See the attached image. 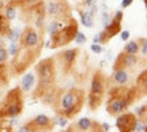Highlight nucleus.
<instances>
[{
	"mask_svg": "<svg viewBox=\"0 0 147 132\" xmlns=\"http://www.w3.org/2000/svg\"><path fill=\"white\" fill-rule=\"evenodd\" d=\"M84 102H86V93L82 89L76 87L68 90L57 89L51 106L53 108L56 116H61L67 120H71L80 113Z\"/></svg>",
	"mask_w": 147,
	"mask_h": 132,
	"instance_id": "1",
	"label": "nucleus"
},
{
	"mask_svg": "<svg viewBox=\"0 0 147 132\" xmlns=\"http://www.w3.org/2000/svg\"><path fill=\"white\" fill-rule=\"evenodd\" d=\"M34 74L37 76V86L34 90V98L41 100L44 95L49 93L51 90L56 89V78H57V65L55 57H47L40 60L36 64Z\"/></svg>",
	"mask_w": 147,
	"mask_h": 132,
	"instance_id": "2",
	"label": "nucleus"
},
{
	"mask_svg": "<svg viewBox=\"0 0 147 132\" xmlns=\"http://www.w3.org/2000/svg\"><path fill=\"white\" fill-rule=\"evenodd\" d=\"M106 91H108L106 112L113 117H117L121 113H125L128 108L136 100H139L135 86H132V87H128V86L110 87Z\"/></svg>",
	"mask_w": 147,
	"mask_h": 132,
	"instance_id": "3",
	"label": "nucleus"
},
{
	"mask_svg": "<svg viewBox=\"0 0 147 132\" xmlns=\"http://www.w3.org/2000/svg\"><path fill=\"white\" fill-rule=\"evenodd\" d=\"M23 91L19 89V86L11 89L0 101V120L19 117L23 112Z\"/></svg>",
	"mask_w": 147,
	"mask_h": 132,
	"instance_id": "4",
	"label": "nucleus"
},
{
	"mask_svg": "<svg viewBox=\"0 0 147 132\" xmlns=\"http://www.w3.org/2000/svg\"><path fill=\"white\" fill-rule=\"evenodd\" d=\"M78 32H79L78 21L74 16H71L59 32L51 34V40H49L48 45H49L51 49H56V48H60V46H67L69 42H72L74 40H75Z\"/></svg>",
	"mask_w": 147,
	"mask_h": 132,
	"instance_id": "5",
	"label": "nucleus"
},
{
	"mask_svg": "<svg viewBox=\"0 0 147 132\" xmlns=\"http://www.w3.org/2000/svg\"><path fill=\"white\" fill-rule=\"evenodd\" d=\"M41 52L34 51V49H27V48H21L18 49L15 56H12L10 68L14 71V75H22L25 74L27 69L36 63V60L40 57Z\"/></svg>",
	"mask_w": 147,
	"mask_h": 132,
	"instance_id": "6",
	"label": "nucleus"
},
{
	"mask_svg": "<svg viewBox=\"0 0 147 132\" xmlns=\"http://www.w3.org/2000/svg\"><path fill=\"white\" fill-rule=\"evenodd\" d=\"M45 12L52 21L67 22L72 16V7L68 0H49L45 4Z\"/></svg>",
	"mask_w": 147,
	"mask_h": 132,
	"instance_id": "7",
	"label": "nucleus"
},
{
	"mask_svg": "<svg viewBox=\"0 0 147 132\" xmlns=\"http://www.w3.org/2000/svg\"><path fill=\"white\" fill-rule=\"evenodd\" d=\"M80 53V48H71V49H64L55 56V61L56 65L61 69V72L65 75L71 74L74 71V67L76 64V60Z\"/></svg>",
	"mask_w": 147,
	"mask_h": 132,
	"instance_id": "8",
	"label": "nucleus"
},
{
	"mask_svg": "<svg viewBox=\"0 0 147 132\" xmlns=\"http://www.w3.org/2000/svg\"><path fill=\"white\" fill-rule=\"evenodd\" d=\"M18 41H19L21 48H27V49H34V51L42 52L44 37H41L33 26H25Z\"/></svg>",
	"mask_w": 147,
	"mask_h": 132,
	"instance_id": "9",
	"label": "nucleus"
},
{
	"mask_svg": "<svg viewBox=\"0 0 147 132\" xmlns=\"http://www.w3.org/2000/svg\"><path fill=\"white\" fill-rule=\"evenodd\" d=\"M30 132H52L56 123L47 114H38L25 124Z\"/></svg>",
	"mask_w": 147,
	"mask_h": 132,
	"instance_id": "10",
	"label": "nucleus"
},
{
	"mask_svg": "<svg viewBox=\"0 0 147 132\" xmlns=\"http://www.w3.org/2000/svg\"><path fill=\"white\" fill-rule=\"evenodd\" d=\"M108 90V76L105 75L104 71L101 69H97L93 76H91V82H90V94L94 95H100V97H104Z\"/></svg>",
	"mask_w": 147,
	"mask_h": 132,
	"instance_id": "11",
	"label": "nucleus"
},
{
	"mask_svg": "<svg viewBox=\"0 0 147 132\" xmlns=\"http://www.w3.org/2000/svg\"><path fill=\"white\" fill-rule=\"evenodd\" d=\"M138 117L132 112L121 113L116 117V128L119 132H134V128L136 125Z\"/></svg>",
	"mask_w": 147,
	"mask_h": 132,
	"instance_id": "12",
	"label": "nucleus"
},
{
	"mask_svg": "<svg viewBox=\"0 0 147 132\" xmlns=\"http://www.w3.org/2000/svg\"><path fill=\"white\" fill-rule=\"evenodd\" d=\"M138 63H139L138 55H128L125 52H120L113 63V71H117V69H125L127 71L128 68H134Z\"/></svg>",
	"mask_w": 147,
	"mask_h": 132,
	"instance_id": "13",
	"label": "nucleus"
},
{
	"mask_svg": "<svg viewBox=\"0 0 147 132\" xmlns=\"http://www.w3.org/2000/svg\"><path fill=\"white\" fill-rule=\"evenodd\" d=\"M100 123L97 120L89 119V117H82L76 120L75 123H72L71 125H68V128L65 129L67 132H91Z\"/></svg>",
	"mask_w": 147,
	"mask_h": 132,
	"instance_id": "14",
	"label": "nucleus"
},
{
	"mask_svg": "<svg viewBox=\"0 0 147 132\" xmlns=\"http://www.w3.org/2000/svg\"><path fill=\"white\" fill-rule=\"evenodd\" d=\"M131 82V75L125 69H117L113 71V74L108 78V89L110 87H124L128 86Z\"/></svg>",
	"mask_w": 147,
	"mask_h": 132,
	"instance_id": "15",
	"label": "nucleus"
},
{
	"mask_svg": "<svg viewBox=\"0 0 147 132\" xmlns=\"http://www.w3.org/2000/svg\"><path fill=\"white\" fill-rule=\"evenodd\" d=\"M36 85V74L30 71V72H26L23 75V78L21 79V85H19V89L23 91V93H29L32 91L33 87Z\"/></svg>",
	"mask_w": 147,
	"mask_h": 132,
	"instance_id": "16",
	"label": "nucleus"
},
{
	"mask_svg": "<svg viewBox=\"0 0 147 132\" xmlns=\"http://www.w3.org/2000/svg\"><path fill=\"white\" fill-rule=\"evenodd\" d=\"M135 89H136V93H138V98H142L146 95V91H147V71L143 69L142 72L139 74L136 79V83H135Z\"/></svg>",
	"mask_w": 147,
	"mask_h": 132,
	"instance_id": "17",
	"label": "nucleus"
},
{
	"mask_svg": "<svg viewBox=\"0 0 147 132\" xmlns=\"http://www.w3.org/2000/svg\"><path fill=\"white\" fill-rule=\"evenodd\" d=\"M76 11H78L79 15H80V19H82V23H83L84 27L91 29V27L94 26V15H91L90 11L83 10L82 7H76Z\"/></svg>",
	"mask_w": 147,
	"mask_h": 132,
	"instance_id": "18",
	"label": "nucleus"
},
{
	"mask_svg": "<svg viewBox=\"0 0 147 132\" xmlns=\"http://www.w3.org/2000/svg\"><path fill=\"white\" fill-rule=\"evenodd\" d=\"M104 32H105L106 34H108V37L112 40V38L115 37V36H117L119 33H121V22L116 21V19H113V18H112L110 23L105 26Z\"/></svg>",
	"mask_w": 147,
	"mask_h": 132,
	"instance_id": "19",
	"label": "nucleus"
},
{
	"mask_svg": "<svg viewBox=\"0 0 147 132\" xmlns=\"http://www.w3.org/2000/svg\"><path fill=\"white\" fill-rule=\"evenodd\" d=\"M102 101H104V97L90 94V93L87 94V106H89L90 110H97L102 105Z\"/></svg>",
	"mask_w": 147,
	"mask_h": 132,
	"instance_id": "20",
	"label": "nucleus"
},
{
	"mask_svg": "<svg viewBox=\"0 0 147 132\" xmlns=\"http://www.w3.org/2000/svg\"><path fill=\"white\" fill-rule=\"evenodd\" d=\"M10 69L7 64H0V86H7L10 83Z\"/></svg>",
	"mask_w": 147,
	"mask_h": 132,
	"instance_id": "21",
	"label": "nucleus"
},
{
	"mask_svg": "<svg viewBox=\"0 0 147 132\" xmlns=\"http://www.w3.org/2000/svg\"><path fill=\"white\" fill-rule=\"evenodd\" d=\"M44 0H8V3L12 4L15 8H25V7H32V5H36L38 3H41Z\"/></svg>",
	"mask_w": 147,
	"mask_h": 132,
	"instance_id": "22",
	"label": "nucleus"
},
{
	"mask_svg": "<svg viewBox=\"0 0 147 132\" xmlns=\"http://www.w3.org/2000/svg\"><path fill=\"white\" fill-rule=\"evenodd\" d=\"M11 30V21H8L3 14H0V37L3 36H8V33Z\"/></svg>",
	"mask_w": 147,
	"mask_h": 132,
	"instance_id": "23",
	"label": "nucleus"
},
{
	"mask_svg": "<svg viewBox=\"0 0 147 132\" xmlns=\"http://www.w3.org/2000/svg\"><path fill=\"white\" fill-rule=\"evenodd\" d=\"M110 38L108 37V34H106L104 30L100 32L98 34H95L94 38H93V42L97 44V45H106V44H109Z\"/></svg>",
	"mask_w": 147,
	"mask_h": 132,
	"instance_id": "24",
	"label": "nucleus"
},
{
	"mask_svg": "<svg viewBox=\"0 0 147 132\" xmlns=\"http://www.w3.org/2000/svg\"><path fill=\"white\" fill-rule=\"evenodd\" d=\"M123 52L128 53V55H138V53L140 52L139 51V44L136 41H129V42H127L124 45V51Z\"/></svg>",
	"mask_w": 147,
	"mask_h": 132,
	"instance_id": "25",
	"label": "nucleus"
},
{
	"mask_svg": "<svg viewBox=\"0 0 147 132\" xmlns=\"http://www.w3.org/2000/svg\"><path fill=\"white\" fill-rule=\"evenodd\" d=\"M3 15H4L8 21H12V19L16 16V8L12 4L7 3V5L4 7V10H3Z\"/></svg>",
	"mask_w": 147,
	"mask_h": 132,
	"instance_id": "26",
	"label": "nucleus"
},
{
	"mask_svg": "<svg viewBox=\"0 0 147 132\" xmlns=\"http://www.w3.org/2000/svg\"><path fill=\"white\" fill-rule=\"evenodd\" d=\"M65 25V22H61V21H52L49 25H48V27H47V30H48V33L49 34H53V33H56V32H59L61 27Z\"/></svg>",
	"mask_w": 147,
	"mask_h": 132,
	"instance_id": "27",
	"label": "nucleus"
},
{
	"mask_svg": "<svg viewBox=\"0 0 147 132\" xmlns=\"http://www.w3.org/2000/svg\"><path fill=\"white\" fill-rule=\"evenodd\" d=\"M21 33H22V30H21V27L19 26H16V27H11V30H10V33H8V36H7V38L10 40L12 44H15L18 40H19V37H21Z\"/></svg>",
	"mask_w": 147,
	"mask_h": 132,
	"instance_id": "28",
	"label": "nucleus"
},
{
	"mask_svg": "<svg viewBox=\"0 0 147 132\" xmlns=\"http://www.w3.org/2000/svg\"><path fill=\"white\" fill-rule=\"evenodd\" d=\"M0 132H14V125L10 123L8 119L0 120Z\"/></svg>",
	"mask_w": 147,
	"mask_h": 132,
	"instance_id": "29",
	"label": "nucleus"
},
{
	"mask_svg": "<svg viewBox=\"0 0 147 132\" xmlns=\"http://www.w3.org/2000/svg\"><path fill=\"white\" fill-rule=\"evenodd\" d=\"M135 116L138 117V120H143V121H147V106L142 105L140 108L136 109V113Z\"/></svg>",
	"mask_w": 147,
	"mask_h": 132,
	"instance_id": "30",
	"label": "nucleus"
},
{
	"mask_svg": "<svg viewBox=\"0 0 147 132\" xmlns=\"http://www.w3.org/2000/svg\"><path fill=\"white\" fill-rule=\"evenodd\" d=\"M136 42L139 44V51H142L143 57H146V56H147V40H146V37L138 38Z\"/></svg>",
	"mask_w": 147,
	"mask_h": 132,
	"instance_id": "31",
	"label": "nucleus"
},
{
	"mask_svg": "<svg viewBox=\"0 0 147 132\" xmlns=\"http://www.w3.org/2000/svg\"><path fill=\"white\" fill-rule=\"evenodd\" d=\"M147 128V121H143V120H138L136 125L134 128V132H146Z\"/></svg>",
	"mask_w": 147,
	"mask_h": 132,
	"instance_id": "32",
	"label": "nucleus"
},
{
	"mask_svg": "<svg viewBox=\"0 0 147 132\" xmlns=\"http://www.w3.org/2000/svg\"><path fill=\"white\" fill-rule=\"evenodd\" d=\"M74 41L78 44V45H82V44H84L86 41H87V37L84 36L83 33L78 32V34H76V37H75V40H74Z\"/></svg>",
	"mask_w": 147,
	"mask_h": 132,
	"instance_id": "33",
	"label": "nucleus"
},
{
	"mask_svg": "<svg viewBox=\"0 0 147 132\" xmlns=\"http://www.w3.org/2000/svg\"><path fill=\"white\" fill-rule=\"evenodd\" d=\"M8 52H7V49H0V64H5L7 63V60H8Z\"/></svg>",
	"mask_w": 147,
	"mask_h": 132,
	"instance_id": "34",
	"label": "nucleus"
},
{
	"mask_svg": "<svg viewBox=\"0 0 147 132\" xmlns=\"http://www.w3.org/2000/svg\"><path fill=\"white\" fill-rule=\"evenodd\" d=\"M53 120H55V123L59 124L60 127H65V125L68 124V120H67V119H64V117H61V116H56Z\"/></svg>",
	"mask_w": 147,
	"mask_h": 132,
	"instance_id": "35",
	"label": "nucleus"
},
{
	"mask_svg": "<svg viewBox=\"0 0 147 132\" xmlns=\"http://www.w3.org/2000/svg\"><path fill=\"white\" fill-rule=\"evenodd\" d=\"M18 49H19V45H16V44H11L10 48L7 49V52H8V56H15V53L18 52Z\"/></svg>",
	"mask_w": 147,
	"mask_h": 132,
	"instance_id": "36",
	"label": "nucleus"
},
{
	"mask_svg": "<svg viewBox=\"0 0 147 132\" xmlns=\"http://www.w3.org/2000/svg\"><path fill=\"white\" fill-rule=\"evenodd\" d=\"M101 19H102V23H104V26H106V25H109L110 23V21H112V16H110V14L109 12H104V14H102V18H101Z\"/></svg>",
	"mask_w": 147,
	"mask_h": 132,
	"instance_id": "37",
	"label": "nucleus"
},
{
	"mask_svg": "<svg viewBox=\"0 0 147 132\" xmlns=\"http://www.w3.org/2000/svg\"><path fill=\"white\" fill-rule=\"evenodd\" d=\"M91 51H93L94 53H97V55H98V53H102V52H104V48L101 46V45L93 44V45H91Z\"/></svg>",
	"mask_w": 147,
	"mask_h": 132,
	"instance_id": "38",
	"label": "nucleus"
},
{
	"mask_svg": "<svg viewBox=\"0 0 147 132\" xmlns=\"http://www.w3.org/2000/svg\"><path fill=\"white\" fill-rule=\"evenodd\" d=\"M123 16H124V12H123V11H117V12L115 14V16H113V19L121 22V21H123Z\"/></svg>",
	"mask_w": 147,
	"mask_h": 132,
	"instance_id": "39",
	"label": "nucleus"
},
{
	"mask_svg": "<svg viewBox=\"0 0 147 132\" xmlns=\"http://www.w3.org/2000/svg\"><path fill=\"white\" fill-rule=\"evenodd\" d=\"M95 3H97V0H84L83 4L87 5V7H94Z\"/></svg>",
	"mask_w": 147,
	"mask_h": 132,
	"instance_id": "40",
	"label": "nucleus"
},
{
	"mask_svg": "<svg viewBox=\"0 0 147 132\" xmlns=\"http://www.w3.org/2000/svg\"><path fill=\"white\" fill-rule=\"evenodd\" d=\"M128 38H129V32H128V30L121 32V40H123V41H127Z\"/></svg>",
	"mask_w": 147,
	"mask_h": 132,
	"instance_id": "41",
	"label": "nucleus"
},
{
	"mask_svg": "<svg viewBox=\"0 0 147 132\" xmlns=\"http://www.w3.org/2000/svg\"><path fill=\"white\" fill-rule=\"evenodd\" d=\"M132 1H134V0H123V1H121V7H123V8H127V7H129V5L132 4Z\"/></svg>",
	"mask_w": 147,
	"mask_h": 132,
	"instance_id": "42",
	"label": "nucleus"
},
{
	"mask_svg": "<svg viewBox=\"0 0 147 132\" xmlns=\"http://www.w3.org/2000/svg\"><path fill=\"white\" fill-rule=\"evenodd\" d=\"M7 3H8V0H0V14H3V10L7 5Z\"/></svg>",
	"mask_w": 147,
	"mask_h": 132,
	"instance_id": "43",
	"label": "nucleus"
},
{
	"mask_svg": "<svg viewBox=\"0 0 147 132\" xmlns=\"http://www.w3.org/2000/svg\"><path fill=\"white\" fill-rule=\"evenodd\" d=\"M16 132H30V131H29V129H27V127L25 125V124H23L22 127L18 128V131H16Z\"/></svg>",
	"mask_w": 147,
	"mask_h": 132,
	"instance_id": "44",
	"label": "nucleus"
},
{
	"mask_svg": "<svg viewBox=\"0 0 147 132\" xmlns=\"http://www.w3.org/2000/svg\"><path fill=\"white\" fill-rule=\"evenodd\" d=\"M91 132H105V131L102 129V127H101V123H100V124H98V125H97V127H95Z\"/></svg>",
	"mask_w": 147,
	"mask_h": 132,
	"instance_id": "45",
	"label": "nucleus"
},
{
	"mask_svg": "<svg viewBox=\"0 0 147 132\" xmlns=\"http://www.w3.org/2000/svg\"><path fill=\"white\" fill-rule=\"evenodd\" d=\"M5 48V41L3 37H0V49H4Z\"/></svg>",
	"mask_w": 147,
	"mask_h": 132,
	"instance_id": "46",
	"label": "nucleus"
}]
</instances>
